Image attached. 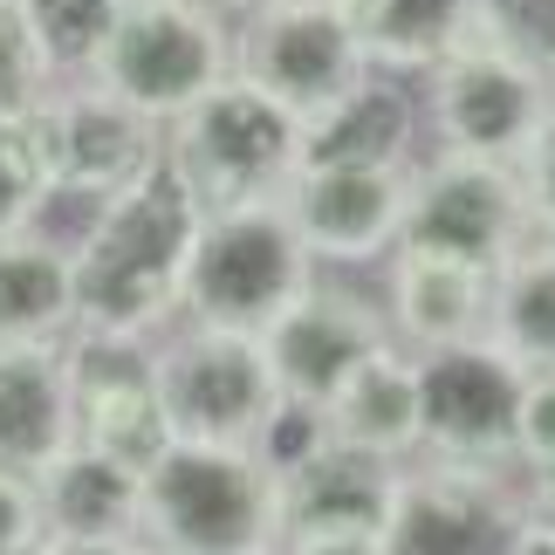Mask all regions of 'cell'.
I'll list each match as a JSON object with an SVG mask.
<instances>
[{"label":"cell","instance_id":"6da1fadb","mask_svg":"<svg viewBox=\"0 0 555 555\" xmlns=\"http://www.w3.org/2000/svg\"><path fill=\"white\" fill-rule=\"evenodd\" d=\"M199 192L172 158H152L131 185L90 206L76 254V336L158 344L185 315V268L199 241Z\"/></svg>","mask_w":555,"mask_h":555},{"label":"cell","instance_id":"7a4b0ae2","mask_svg":"<svg viewBox=\"0 0 555 555\" xmlns=\"http://www.w3.org/2000/svg\"><path fill=\"white\" fill-rule=\"evenodd\" d=\"M144 535L172 555H274L282 480L254 446L172 439L144 474Z\"/></svg>","mask_w":555,"mask_h":555},{"label":"cell","instance_id":"3957f363","mask_svg":"<svg viewBox=\"0 0 555 555\" xmlns=\"http://www.w3.org/2000/svg\"><path fill=\"white\" fill-rule=\"evenodd\" d=\"M323 261L295 233L282 199L254 206H212L192 241L185 268V323H220L261 336L288 302H302Z\"/></svg>","mask_w":555,"mask_h":555},{"label":"cell","instance_id":"277c9868","mask_svg":"<svg viewBox=\"0 0 555 555\" xmlns=\"http://www.w3.org/2000/svg\"><path fill=\"white\" fill-rule=\"evenodd\" d=\"M165 158L185 172L199 206H254L282 199L288 179L302 172V117L247 76H227L165 124Z\"/></svg>","mask_w":555,"mask_h":555},{"label":"cell","instance_id":"5b68a950","mask_svg":"<svg viewBox=\"0 0 555 555\" xmlns=\"http://www.w3.org/2000/svg\"><path fill=\"white\" fill-rule=\"evenodd\" d=\"M425 111H433V131L446 152H480V158L521 165L528 144L542 138V124L555 117V90H548L542 62L521 55L480 14V28L425 69Z\"/></svg>","mask_w":555,"mask_h":555},{"label":"cell","instance_id":"8992f818","mask_svg":"<svg viewBox=\"0 0 555 555\" xmlns=\"http://www.w3.org/2000/svg\"><path fill=\"white\" fill-rule=\"evenodd\" d=\"M90 76L152 124H172L233 76V28L212 0H124Z\"/></svg>","mask_w":555,"mask_h":555},{"label":"cell","instance_id":"52a82bcc","mask_svg":"<svg viewBox=\"0 0 555 555\" xmlns=\"http://www.w3.org/2000/svg\"><path fill=\"white\" fill-rule=\"evenodd\" d=\"M152 384L165 398L172 433L212 446H254L261 418L282 398V377H274L268 344L254 330L185 323V315L152 344Z\"/></svg>","mask_w":555,"mask_h":555},{"label":"cell","instance_id":"ba28073f","mask_svg":"<svg viewBox=\"0 0 555 555\" xmlns=\"http://www.w3.org/2000/svg\"><path fill=\"white\" fill-rule=\"evenodd\" d=\"M528 233H535V212H528L521 165L480 158V152H446V144L425 165H412V206H404L398 247L501 268Z\"/></svg>","mask_w":555,"mask_h":555},{"label":"cell","instance_id":"9c48e42d","mask_svg":"<svg viewBox=\"0 0 555 555\" xmlns=\"http://www.w3.org/2000/svg\"><path fill=\"white\" fill-rule=\"evenodd\" d=\"M528 364L507 357L494 336L418 357V418H425V460L453 466H521L515 425H521Z\"/></svg>","mask_w":555,"mask_h":555},{"label":"cell","instance_id":"30bf717a","mask_svg":"<svg viewBox=\"0 0 555 555\" xmlns=\"http://www.w3.org/2000/svg\"><path fill=\"white\" fill-rule=\"evenodd\" d=\"M364 69L371 62L336 0H268L233 28V76L288 103L295 117H315L323 103H336Z\"/></svg>","mask_w":555,"mask_h":555},{"label":"cell","instance_id":"8fae6325","mask_svg":"<svg viewBox=\"0 0 555 555\" xmlns=\"http://www.w3.org/2000/svg\"><path fill=\"white\" fill-rule=\"evenodd\" d=\"M521 521V487L507 466H453V460H404L384 555H501Z\"/></svg>","mask_w":555,"mask_h":555},{"label":"cell","instance_id":"7c38bea8","mask_svg":"<svg viewBox=\"0 0 555 555\" xmlns=\"http://www.w3.org/2000/svg\"><path fill=\"white\" fill-rule=\"evenodd\" d=\"M282 206L323 268L391 261L412 206V165H302Z\"/></svg>","mask_w":555,"mask_h":555},{"label":"cell","instance_id":"4fadbf2b","mask_svg":"<svg viewBox=\"0 0 555 555\" xmlns=\"http://www.w3.org/2000/svg\"><path fill=\"white\" fill-rule=\"evenodd\" d=\"M49 117V152H55V192L62 199H111L117 185H131L144 165L165 152V124L131 111L124 96H111L96 76H76L62 90L41 96Z\"/></svg>","mask_w":555,"mask_h":555},{"label":"cell","instance_id":"5bb4252c","mask_svg":"<svg viewBox=\"0 0 555 555\" xmlns=\"http://www.w3.org/2000/svg\"><path fill=\"white\" fill-rule=\"evenodd\" d=\"M261 344H268V364H274V377H282L288 398L330 404L336 391H344V377L364 364L371 350L391 344V315H384L371 295L336 288V282L315 274L302 302H288L261 330Z\"/></svg>","mask_w":555,"mask_h":555},{"label":"cell","instance_id":"9a60e30c","mask_svg":"<svg viewBox=\"0 0 555 555\" xmlns=\"http://www.w3.org/2000/svg\"><path fill=\"white\" fill-rule=\"evenodd\" d=\"M391 494H398V460L330 439L295 474H282V548L371 542L391 521Z\"/></svg>","mask_w":555,"mask_h":555},{"label":"cell","instance_id":"2e32d148","mask_svg":"<svg viewBox=\"0 0 555 555\" xmlns=\"http://www.w3.org/2000/svg\"><path fill=\"white\" fill-rule=\"evenodd\" d=\"M35 480V507H41V535H55L76 555H103L117 542L144 535V474L117 466L96 446H62Z\"/></svg>","mask_w":555,"mask_h":555},{"label":"cell","instance_id":"e0dca14e","mask_svg":"<svg viewBox=\"0 0 555 555\" xmlns=\"http://www.w3.org/2000/svg\"><path fill=\"white\" fill-rule=\"evenodd\" d=\"M487 295H494V268L453 261V254L425 247H391V288H384V315L404 350H453L487 336Z\"/></svg>","mask_w":555,"mask_h":555},{"label":"cell","instance_id":"ac0fdd59","mask_svg":"<svg viewBox=\"0 0 555 555\" xmlns=\"http://www.w3.org/2000/svg\"><path fill=\"white\" fill-rule=\"evenodd\" d=\"M62 446H76L69 344H0V466L41 474Z\"/></svg>","mask_w":555,"mask_h":555},{"label":"cell","instance_id":"d6986e66","mask_svg":"<svg viewBox=\"0 0 555 555\" xmlns=\"http://www.w3.org/2000/svg\"><path fill=\"white\" fill-rule=\"evenodd\" d=\"M412 144L418 96L391 69H364L336 103L302 117V165H412Z\"/></svg>","mask_w":555,"mask_h":555},{"label":"cell","instance_id":"ffe728a7","mask_svg":"<svg viewBox=\"0 0 555 555\" xmlns=\"http://www.w3.org/2000/svg\"><path fill=\"white\" fill-rule=\"evenodd\" d=\"M330 433L364 446V453H384V460H418L425 446V418H418V350H404L398 336L384 350H371L364 364L344 377V391L330 404Z\"/></svg>","mask_w":555,"mask_h":555},{"label":"cell","instance_id":"44dd1931","mask_svg":"<svg viewBox=\"0 0 555 555\" xmlns=\"http://www.w3.org/2000/svg\"><path fill=\"white\" fill-rule=\"evenodd\" d=\"M371 69L425 76L439 55H453L480 28L487 0H336Z\"/></svg>","mask_w":555,"mask_h":555},{"label":"cell","instance_id":"7402d4cb","mask_svg":"<svg viewBox=\"0 0 555 555\" xmlns=\"http://www.w3.org/2000/svg\"><path fill=\"white\" fill-rule=\"evenodd\" d=\"M76 336V254L49 233L0 241V344H69Z\"/></svg>","mask_w":555,"mask_h":555},{"label":"cell","instance_id":"603a6c76","mask_svg":"<svg viewBox=\"0 0 555 555\" xmlns=\"http://www.w3.org/2000/svg\"><path fill=\"white\" fill-rule=\"evenodd\" d=\"M487 336H494L507 357H521L528 371H555V241L548 233H528L494 268Z\"/></svg>","mask_w":555,"mask_h":555},{"label":"cell","instance_id":"cb8c5ba5","mask_svg":"<svg viewBox=\"0 0 555 555\" xmlns=\"http://www.w3.org/2000/svg\"><path fill=\"white\" fill-rule=\"evenodd\" d=\"M55 199L62 192H55V152H49V117H41V103L0 111V241H8V233H28Z\"/></svg>","mask_w":555,"mask_h":555},{"label":"cell","instance_id":"d4e9b609","mask_svg":"<svg viewBox=\"0 0 555 555\" xmlns=\"http://www.w3.org/2000/svg\"><path fill=\"white\" fill-rule=\"evenodd\" d=\"M21 8H28V28L41 41V55H49L55 82H76V76L96 69L124 0H21Z\"/></svg>","mask_w":555,"mask_h":555},{"label":"cell","instance_id":"484cf974","mask_svg":"<svg viewBox=\"0 0 555 555\" xmlns=\"http://www.w3.org/2000/svg\"><path fill=\"white\" fill-rule=\"evenodd\" d=\"M55 90V69L41 55V41L28 28V8L21 0H0V111H28Z\"/></svg>","mask_w":555,"mask_h":555},{"label":"cell","instance_id":"4316f807","mask_svg":"<svg viewBox=\"0 0 555 555\" xmlns=\"http://www.w3.org/2000/svg\"><path fill=\"white\" fill-rule=\"evenodd\" d=\"M336 433H330V412L323 404H309V398H274V412L261 418V433H254V453L268 460V474L282 480V474H295L309 453H323Z\"/></svg>","mask_w":555,"mask_h":555},{"label":"cell","instance_id":"83f0119b","mask_svg":"<svg viewBox=\"0 0 555 555\" xmlns=\"http://www.w3.org/2000/svg\"><path fill=\"white\" fill-rule=\"evenodd\" d=\"M487 28H501L542 69L555 62V0H487Z\"/></svg>","mask_w":555,"mask_h":555},{"label":"cell","instance_id":"f1b7e54d","mask_svg":"<svg viewBox=\"0 0 555 555\" xmlns=\"http://www.w3.org/2000/svg\"><path fill=\"white\" fill-rule=\"evenodd\" d=\"M515 460L521 466H548L555 460V371H528L521 425H515Z\"/></svg>","mask_w":555,"mask_h":555},{"label":"cell","instance_id":"f546056e","mask_svg":"<svg viewBox=\"0 0 555 555\" xmlns=\"http://www.w3.org/2000/svg\"><path fill=\"white\" fill-rule=\"evenodd\" d=\"M41 535V507H35V480L0 466V555H14L21 542Z\"/></svg>","mask_w":555,"mask_h":555},{"label":"cell","instance_id":"4dcf8cb0","mask_svg":"<svg viewBox=\"0 0 555 555\" xmlns=\"http://www.w3.org/2000/svg\"><path fill=\"white\" fill-rule=\"evenodd\" d=\"M521 185H528V212H535V233L555 241V117L542 124V138L528 144L521 158Z\"/></svg>","mask_w":555,"mask_h":555},{"label":"cell","instance_id":"1f68e13d","mask_svg":"<svg viewBox=\"0 0 555 555\" xmlns=\"http://www.w3.org/2000/svg\"><path fill=\"white\" fill-rule=\"evenodd\" d=\"M521 507H528L535 521L555 528V460H548V466H528V480H521Z\"/></svg>","mask_w":555,"mask_h":555},{"label":"cell","instance_id":"d6a6232c","mask_svg":"<svg viewBox=\"0 0 555 555\" xmlns=\"http://www.w3.org/2000/svg\"><path fill=\"white\" fill-rule=\"evenodd\" d=\"M501 555H555V528H548V521H535V515L521 507V521H515V535H507V548H501Z\"/></svg>","mask_w":555,"mask_h":555},{"label":"cell","instance_id":"836d02e7","mask_svg":"<svg viewBox=\"0 0 555 555\" xmlns=\"http://www.w3.org/2000/svg\"><path fill=\"white\" fill-rule=\"evenodd\" d=\"M103 555H172V548H158L152 535H138V542H117V548H103Z\"/></svg>","mask_w":555,"mask_h":555},{"label":"cell","instance_id":"e575fe53","mask_svg":"<svg viewBox=\"0 0 555 555\" xmlns=\"http://www.w3.org/2000/svg\"><path fill=\"white\" fill-rule=\"evenodd\" d=\"M14 555H76V548H62V542H55V535H35V542H21V548H14Z\"/></svg>","mask_w":555,"mask_h":555},{"label":"cell","instance_id":"d590c367","mask_svg":"<svg viewBox=\"0 0 555 555\" xmlns=\"http://www.w3.org/2000/svg\"><path fill=\"white\" fill-rule=\"evenodd\" d=\"M220 14H254V8H268V0H212Z\"/></svg>","mask_w":555,"mask_h":555},{"label":"cell","instance_id":"8d00e7d4","mask_svg":"<svg viewBox=\"0 0 555 555\" xmlns=\"http://www.w3.org/2000/svg\"><path fill=\"white\" fill-rule=\"evenodd\" d=\"M548 90H555V62H548Z\"/></svg>","mask_w":555,"mask_h":555},{"label":"cell","instance_id":"74e56055","mask_svg":"<svg viewBox=\"0 0 555 555\" xmlns=\"http://www.w3.org/2000/svg\"><path fill=\"white\" fill-rule=\"evenodd\" d=\"M274 555H288V548H274Z\"/></svg>","mask_w":555,"mask_h":555}]
</instances>
